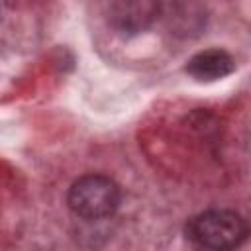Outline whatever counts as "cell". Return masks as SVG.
<instances>
[{
  "instance_id": "2",
  "label": "cell",
  "mask_w": 251,
  "mask_h": 251,
  "mask_svg": "<svg viewBox=\"0 0 251 251\" xmlns=\"http://www.w3.org/2000/svg\"><path fill=\"white\" fill-rule=\"evenodd\" d=\"M120 186L106 175H84L71 184L67 194L71 212L88 222L110 218L120 208Z\"/></svg>"
},
{
  "instance_id": "1",
  "label": "cell",
  "mask_w": 251,
  "mask_h": 251,
  "mask_svg": "<svg viewBox=\"0 0 251 251\" xmlns=\"http://www.w3.org/2000/svg\"><path fill=\"white\" fill-rule=\"evenodd\" d=\"M190 239L208 251H233L249 235V226L233 210L214 208L194 216L186 227Z\"/></svg>"
},
{
  "instance_id": "3",
  "label": "cell",
  "mask_w": 251,
  "mask_h": 251,
  "mask_svg": "<svg viewBox=\"0 0 251 251\" xmlns=\"http://www.w3.org/2000/svg\"><path fill=\"white\" fill-rule=\"evenodd\" d=\"M161 4L151 0H118L108 4L106 18L116 31L133 35L147 29L157 20Z\"/></svg>"
},
{
  "instance_id": "4",
  "label": "cell",
  "mask_w": 251,
  "mask_h": 251,
  "mask_svg": "<svg viewBox=\"0 0 251 251\" xmlns=\"http://www.w3.org/2000/svg\"><path fill=\"white\" fill-rule=\"evenodd\" d=\"M186 71L198 80H218L233 71V59L224 49H206L188 59Z\"/></svg>"
}]
</instances>
